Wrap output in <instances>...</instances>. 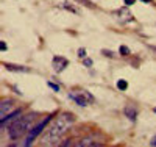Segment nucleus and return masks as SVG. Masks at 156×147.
<instances>
[{
    "label": "nucleus",
    "mask_w": 156,
    "mask_h": 147,
    "mask_svg": "<svg viewBox=\"0 0 156 147\" xmlns=\"http://www.w3.org/2000/svg\"><path fill=\"white\" fill-rule=\"evenodd\" d=\"M73 122H75V116H73L72 113H61V114L55 119V121L47 127L45 133H44L42 138H41V144H42V145H53V144H58L56 141L62 138V135L72 127Z\"/></svg>",
    "instance_id": "1"
},
{
    "label": "nucleus",
    "mask_w": 156,
    "mask_h": 147,
    "mask_svg": "<svg viewBox=\"0 0 156 147\" xmlns=\"http://www.w3.org/2000/svg\"><path fill=\"white\" fill-rule=\"evenodd\" d=\"M39 117L37 113H30V114H22L20 117H17L14 122H11L6 128V133H8V138L11 141H17L20 139L25 133H28L33 125H34V121Z\"/></svg>",
    "instance_id": "2"
},
{
    "label": "nucleus",
    "mask_w": 156,
    "mask_h": 147,
    "mask_svg": "<svg viewBox=\"0 0 156 147\" xmlns=\"http://www.w3.org/2000/svg\"><path fill=\"white\" fill-rule=\"evenodd\" d=\"M51 121H53V114H48V116H45L44 119H41L37 124H34L33 128L28 131V136H27V139H25L23 145H31V144L37 139V136H41V133L48 127V124H50Z\"/></svg>",
    "instance_id": "3"
},
{
    "label": "nucleus",
    "mask_w": 156,
    "mask_h": 147,
    "mask_svg": "<svg viewBox=\"0 0 156 147\" xmlns=\"http://www.w3.org/2000/svg\"><path fill=\"white\" fill-rule=\"evenodd\" d=\"M69 99H72L78 106H87L94 103V96L86 89H73L69 92Z\"/></svg>",
    "instance_id": "4"
},
{
    "label": "nucleus",
    "mask_w": 156,
    "mask_h": 147,
    "mask_svg": "<svg viewBox=\"0 0 156 147\" xmlns=\"http://www.w3.org/2000/svg\"><path fill=\"white\" fill-rule=\"evenodd\" d=\"M114 16H115V19L119 20L120 24H128V22H133V20H134L133 13L128 9L126 5H125L123 8H119L117 11H114Z\"/></svg>",
    "instance_id": "5"
},
{
    "label": "nucleus",
    "mask_w": 156,
    "mask_h": 147,
    "mask_svg": "<svg viewBox=\"0 0 156 147\" xmlns=\"http://www.w3.org/2000/svg\"><path fill=\"white\" fill-rule=\"evenodd\" d=\"M51 66H53V71L56 74H61L62 71H66V68L69 66V60L56 55V57H53V60H51Z\"/></svg>",
    "instance_id": "6"
},
{
    "label": "nucleus",
    "mask_w": 156,
    "mask_h": 147,
    "mask_svg": "<svg viewBox=\"0 0 156 147\" xmlns=\"http://www.w3.org/2000/svg\"><path fill=\"white\" fill-rule=\"evenodd\" d=\"M22 113H23L22 108H16V111H11V113H8L6 116H3L2 121H0V125H2V128H3V127H8L11 122H14L17 117L22 116Z\"/></svg>",
    "instance_id": "7"
},
{
    "label": "nucleus",
    "mask_w": 156,
    "mask_h": 147,
    "mask_svg": "<svg viewBox=\"0 0 156 147\" xmlns=\"http://www.w3.org/2000/svg\"><path fill=\"white\" fill-rule=\"evenodd\" d=\"M76 145H80V147H100V145H103V142L94 139L92 136H84L76 142Z\"/></svg>",
    "instance_id": "8"
},
{
    "label": "nucleus",
    "mask_w": 156,
    "mask_h": 147,
    "mask_svg": "<svg viewBox=\"0 0 156 147\" xmlns=\"http://www.w3.org/2000/svg\"><path fill=\"white\" fill-rule=\"evenodd\" d=\"M12 108H14V100L12 99H3L2 100V105H0V116H6Z\"/></svg>",
    "instance_id": "9"
},
{
    "label": "nucleus",
    "mask_w": 156,
    "mask_h": 147,
    "mask_svg": "<svg viewBox=\"0 0 156 147\" xmlns=\"http://www.w3.org/2000/svg\"><path fill=\"white\" fill-rule=\"evenodd\" d=\"M123 114H125L131 122H136V119H137V110L134 108L133 105H126L125 108H123Z\"/></svg>",
    "instance_id": "10"
},
{
    "label": "nucleus",
    "mask_w": 156,
    "mask_h": 147,
    "mask_svg": "<svg viewBox=\"0 0 156 147\" xmlns=\"http://www.w3.org/2000/svg\"><path fill=\"white\" fill-rule=\"evenodd\" d=\"M5 69L11 71V72H30L28 68H25V66H20V64H11V63H3Z\"/></svg>",
    "instance_id": "11"
},
{
    "label": "nucleus",
    "mask_w": 156,
    "mask_h": 147,
    "mask_svg": "<svg viewBox=\"0 0 156 147\" xmlns=\"http://www.w3.org/2000/svg\"><path fill=\"white\" fill-rule=\"evenodd\" d=\"M75 2L80 3V5H83V6H86V8H90V9L95 8V3L92 2V0H75Z\"/></svg>",
    "instance_id": "12"
},
{
    "label": "nucleus",
    "mask_w": 156,
    "mask_h": 147,
    "mask_svg": "<svg viewBox=\"0 0 156 147\" xmlns=\"http://www.w3.org/2000/svg\"><path fill=\"white\" fill-rule=\"evenodd\" d=\"M119 53H120L122 57H128L129 53H131V50H129L126 46H120V47H119Z\"/></svg>",
    "instance_id": "13"
},
{
    "label": "nucleus",
    "mask_w": 156,
    "mask_h": 147,
    "mask_svg": "<svg viewBox=\"0 0 156 147\" xmlns=\"http://www.w3.org/2000/svg\"><path fill=\"white\" fill-rule=\"evenodd\" d=\"M117 88H119V91L128 89V82H125V80H119V82H117Z\"/></svg>",
    "instance_id": "14"
},
{
    "label": "nucleus",
    "mask_w": 156,
    "mask_h": 147,
    "mask_svg": "<svg viewBox=\"0 0 156 147\" xmlns=\"http://www.w3.org/2000/svg\"><path fill=\"white\" fill-rule=\"evenodd\" d=\"M61 8H64V9H67V11L73 13V14H76V13H78L76 8H73V6H70V5H67V3H61Z\"/></svg>",
    "instance_id": "15"
},
{
    "label": "nucleus",
    "mask_w": 156,
    "mask_h": 147,
    "mask_svg": "<svg viewBox=\"0 0 156 147\" xmlns=\"http://www.w3.org/2000/svg\"><path fill=\"white\" fill-rule=\"evenodd\" d=\"M47 85H48V88H51L55 92H59V86H58L56 83H53V82H47Z\"/></svg>",
    "instance_id": "16"
},
{
    "label": "nucleus",
    "mask_w": 156,
    "mask_h": 147,
    "mask_svg": "<svg viewBox=\"0 0 156 147\" xmlns=\"http://www.w3.org/2000/svg\"><path fill=\"white\" fill-rule=\"evenodd\" d=\"M83 64L86 66V68H90V66L94 64V61L90 60V58H83Z\"/></svg>",
    "instance_id": "17"
},
{
    "label": "nucleus",
    "mask_w": 156,
    "mask_h": 147,
    "mask_svg": "<svg viewBox=\"0 0 156 147\" xmlns=\"http://www.w3.org/2000/svg\"><path fill=\"white\" fill-rule=\"evenodd\" d=\"M76 55L80 57V58H86V49H78V52H76Z\"/></svg>",
    "instance_id": "18"
},
{
    "label": "nucleus",
    "mask_w": 156,
    "mask_h": 147,
    "mask_svg": "<svg viewBox=\"0 0 156 147\" xmlns=\"http://www.w3.org/2000/svg\"><path fill=\"white\" fill-rule=\"evenodd\" d=\"M101 53H103V55H105V57H108V58H114V53H112L111 50H106V49H103V50H101Z\"/></svg>",
    "instance_id": "19"
},
{
    "label": "nucleus",
    "mask_w": 156,
    "mask_h": 147,
    "mask_svg": "<svg viewBox=\"0 0 156 147\" xmlns=\"http://www.w3.org/2000/svg\"><path fill=\"white\" fill-rule=\"evenodd\" d=\"M123 2H125L126 6H131V5H134V3L137 2V0H123Z\"/></svg>",
    "instance_id": "20"
},
{
    "label": "nucleus",
    "mask_w": 156,
    "mask_h": 147,
    "mask_svg": "<svg viewBox=\"0 0 156 147\" xmlns=\"http://www.w3.org/2000/svg\"><path fill=\"white\" fill-rule=\"evenodd\" d=\"M70 144H72V139H66L64 142H59L58 145H70Z\"/></svg>",
    "instance_id": "21"
},
{
    "label": "nucleus",
    "mask_w": 156,
    "mask_h": 147,
    "mask_svg": "<svg viewBox=\"0 0 156 147\" xmlns=\"http://www.w3.org/2000/svg\"><path fill=\"white\" fill-rule=\"evenodd\" d=\"M6 49H8V46H6V42H3V41H2V42H0V50H2V52H3V50H6Z\"/></svg>",
    "instance_id": "22"
},
{
    "label": "nucleus",
    "mask_w": 156,
    "mask_h": 147,
    "mask_svg": "<svg viewBox=\"0 0 156 147\" xmlns=\"http://www.w3.org/2000/svg\"><path fill=\"white\" fill-rule=\"evenodd\" d=\"M150 145H153V147H156V135L151 138V141H150Z\"/></svg>",
    "instance_id": "23"
},
{
    "label": "nucleus",
    "mask_w": 156,
    "mask_h": 147,
    "mask_svg": "<svg viewBox=\"0 0 156 147\" xmlns=\"http://www.w3.org/2000/svg\"><path fill=\"white\" fill-rule=\"evenodd\" d=\"M140 2H144V3H151V0H140Z\"/></svg>",
    "instance_id": "24"
},
{
    "label": "nucleus",
    "mask_w": 156,
    "mask_h": 147,
    "mask_svg": "<svg viewBox=\"0 0 156 147\" xmlns=\"http://www.w3.org/2000/svg\"><path fill=\"white\" fill-rule=\"evenodd\" d=\"M153 111H154V113H156V106H154V108H153Z\"/></svg>",
    "instance_id": "25"
}]
</instances>
